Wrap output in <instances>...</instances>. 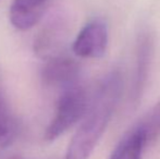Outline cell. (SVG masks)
Instances as JSON below:
<instances>
[{"label": "cell", "instance_id": "2", "mask_svg": "<svg viewBox=\"0 0 160 159\" xmlns=\"http://www.w3.org/2000/svg\"><path fill=\"white\" fill-rule=\"evenodd\" d=\"M91 98L87 91L78 83L61 91L56 110L49 122L44 137L48 142L56 141L81 121L88 109Z\"/></svg>", "mask_w": 160, "mask_h": 159}, {"label": "cell", "instance_id": "3", "mask_svg": "<svg viewBox=\"0 0 160 159\" xmlns=\"http://www.w3.org/2000/svg\"><path fill=\"white\" fill-rule=\"evenodd\" d=\"M108 26L101 20H94L81 30L73 42V51L78 57L86 59L101 58L108 47Z\"/></svg>", "mask_w": 160, "mask_h": 159}, {"label": "cell", "instance_id": "5", "mask_svg": "<svg viewBox=\"0 0 160 159\" xmlns=\"http://www.w3.org/2000/svg\"><path fill=\"white\" fill-rule=\"evenodd\" d=\"M80 66L72 58L58 56L46 61L42 70V83L46 88L63 91L78 84Z\"/></svg>", "mask_w": 160, "mask_h": 159}, {"label": "cell", "instance_id": "1", "mask_svg": "<svg viewBox=\"0 0 160 159\" xmlns=\"http://www.w3.org/2000/svg\"><path fill=\"white\" fill-rule=\"evenodd\" d=\"M122 91V77L118 71L107 75L91 99L80 127L71 138L64 159H88L106 131Z\"/></svg>", "mask_w": 160, "mask_h": 159}, {"label": "cell", "instance_id": "8", "mask_svg": "<svg viewBox=\"0 0 160 159\" xmlns=\"http://www.w3.org/2000/svg\"><path fill=\"white\" fill-rule=\"evenodd\" d=\"M145 147L143 136L133 127L119 142L109 159H141Z\"/></svg>", "mask_w": 160, "mask_h": 159}, {"label": "cell", "instance_id": "7", "mask_svg": "<svg viewBox=\"0 0 160 159\" xmlns=\"http://www.w3.org/2000/svg\"><path fill=\"white\" fill-rule=\"evenodd\" d=\"M152 56V40L149 35H144L139 40L138 50H137L136 72L133 85V99L137 102L143 93L144 86L146 84V79L149 72L150 63Z\"/></svg>", "mask_w": 160, "mask_h": 159}, {"label": "cell", "instance_id": "9", "mask_svg": "<svg viewBox=\"0 0 160 159\" xmlns=\"http://www.w3.org/2000/svg\"><path fill=\"white\" fill-rule=\"evenodd\" d=\"M135 129L143 136L146 146L160 138V99L135 125Z\"/></svg>", "mask_w": 160, "mask_h": 159}, {"label": "cell", "instance_id": "6", "mask_svg": "<svg viewBox=\"0 0 160 159\" xmlns=\"http://www.w3.org/2000/svg\"><path fill=\"white\" fill-rule=\"evenodd\" d=\"M52 0H13L10 7V21L17 30L28 31L44 17Z\"/></svg>", "mask_w": 160, "mask_h": 159}, {"label": "cell", "instance_id": "4", "mask_svg": "<svg viewBox=\"0 0 160 159\" xmlns=\"http://www.w3.org/2000/svg\"><path fill=\"white\" fill-rule=\"evenodd\" d=\"M67 36V22L62 15L52 17L38 32L34 39V52L44 60L62 55V47Z\"/></svg>", "mask_w": 160, "mask_h": 159}, {"label": "cell", "instance_id": "10", "mask_svg": "<svg viewBox=\"0 0 160 159\" xmlns=\"http://www.w3.org/2000/svg\"><path fill=\"white\" fill-rule=\"evenodd\" d=\"M17 132V121L6 99L0 94V148L9 146L14 141Z\"/></svg>", "mask_w": 160, "mask_h": 159}, {"label": "cell", "instance_id": "11", "mask_svg": "<svg viewBox=\"0 0 160 159\" xmlns=\"http://www.w3.org/2000/svg\"><path fill=\"white\" fill-rule=\"evenodd\" d=\"M8 159H23V158H20V157H10Z\"/></svg>", "mask_w": 160, "mask_h": 159}]
</instances>
